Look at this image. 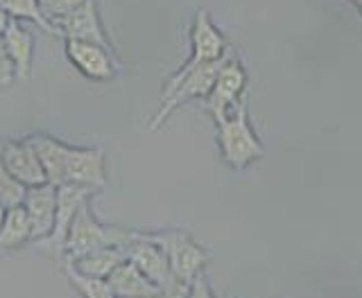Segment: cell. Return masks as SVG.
<instances>
[{"label": "cell", "instance_id": "obj_1", "mask_svg": "<svg viewBox=\"0 0 362 298\" xmlns=\"http://www.w3.org/2000/svg\"><path fill=\"white\" fill-rule=\"evenodd\" d=\"M30 141L37 147L45 177L52 186L73 183L93 192L107 188V154L102 147L68 145L45 133H34Z\"/></svg>", "mask_w": 362, "mask_h": 298}, {"label": "cell", "instance_id": "obj_2", "mask_svg": "<svg viewBox=\"0 0 362 298\" xmlns=\"http://www.w3.org/2000/svg\"><path fill=\"white\" fill-rule=\"evenodd\" d=\"M215 141L222 160L233 172H245L265 156V147L249 120L247 100L229 116L215 120Z\"/></svg>", "mask_w": 362, "mask_h": 298}, {"label": "cell", "instance_id": "obj_3", "mask_svg": "<svg viewBox=\"0 0 362 298\" xmlns=\"http://www.w3.org/2000/svg\"><path fill=\"white\" fill-rule=\"evenodd\" d=\"M224 56L218 61L199 64L195 68H190V71H184V73L175 71L173 75H170L165 86H163V93H161V105H158L150 124H147V129L156 131L158 127H163V124L168 122V118L173 116L179 107H184V105H188V102H195V100L202 102L204 97H206L213 82H215V77H218V71L224 61Z\"/></svg>", "mask_w": 362, "mask_h": 298}, {"label": "cell", "instance_id": "obj_4", "mask_svg": "<svg viewBox=\"0 0 362 298\" xmlns=\"http://www.w3.org/2000/svg\"><path fill=\"white\" fill-rule=\"evenodd\" d=\"M134 237L136 231H129V228L102 224L95 217L93 208H90V199H88L75 215L71 228H68L59 258L62 256L77 258L86 254V251H93L100 246H127Z\"/></svg>", "mask_w": 362, "mask_h": 298}, {"label": "cell", "instance_id": "obj_5", "mask_svg": "<svg viewBox=\"0 0 362 298\" xmlns=\"http://www.w3.org/2000/svg\"><path fill=\"white\" fill-rule=\"evenodd\" d=\"M127 258L163 296H186V285L177 278V273L170 267L165 251L147 233L136 231V237L127 244Z\"/></svg>", "mask_w": 362, "mask_h": 298}, {"label": "cell", "instance_id": "obj_6", "mask_svg": "<svg viewBox=\"0 0 362 298\" xmlns=\"http://www.w3.org/2000/svg\"><path fill=\"white\" fill-rule=\"evenodd\" d=\"M247 71L233 50L224 56V61L218 71V77L209 90V95L202 100V109L209 113L215 120H220L224 116H229L233 109H238L247 100L245 90H247Z\"/></svg>", "mask_w": 362, "mask_h": 298}, {"label": "cell", "instance_id": "obj_7", "mask_svg": "<svg viewBox=\"0 0 362 298\" xmlns=\"http://www.w3.org/2000/svg\"><path fill=\"white\" fill-rule=\"evenodd\" d=\"M154 242L165 251L170 267L177 278L188 287V282L209 265V251L197 244L184 228H163V231L147 233Z\"/></svg>", "mask_w": 362, "mask_h": 298}, {"label": "cell", "instance_id": "obj_8", "mask_svg": "<svg viewBox=\"0 0 362 298\" xmlns=\"http://www.w3.org/2000/svg\"><path fill=\"white\" fill-rule=\"evenodd\" d=\"M66 56L88 82H111L118 75V59L109 45L82 39H66Z\"/></svg>", "mask_w": 362, "mask_h": 298}, {"label": "cell", "instance_id": "obj_9", "mask_svg": "<svg viewBox=\"0 0 362 298\" xmlns=\"http://www.w3.org/2000/svg\"><path fill=\"white\" fill-rule=\"evenodd\" d=\"M229 50H231L229 43H226L220 28L213 23L209 11L197 9L195 16H192V25H190V54H188V59L177 68V73L190 71V68H195L199 64L218 61Z\"/></svg>", "mask_w": 362, "mask_h": 298}, {"label": "cell", "instance_id": "obj_10", "mask_svg": "<svg viewBox=\"0 0 362 298\" xmlns=\"http://www.w3.org/2000/svg\"><path fill=\"white\" fill-rule=\"evenodd\" d=\"M0 160L5 163V167L14 174L21 183H25L28 188L41 186L48 181L45 169L41 163V156L37 152V147L32 145L30 136L25 141H3L0 143Z\"/></svg>", "mask_w": 362, "mask_h": 298}, {"label": "cell", "instance_id": "obj_11", "mask_svg": "<svg viewBox=\"0 0 362 298\" xmlns=\"http://www.w3.org/2000/svg\"><path fill=\"white\" fill-rule=\"evenodd\" d=\"M54 28L59 32V37L66 39H82V41H95L102 45H109V34L102 23L100 9L95 0H84L82 5H77L73 11H68L66 16L54 20Z\"/></svg>", "mask_w": 362, "mask_h": 298}, {"label": "cell", "instance_id": "obj_12", "mask_svg": "<svg viewBox=\"0 0 362 298\" xmlns=\"http://www.w3.org/2000/svg\"><path fill=\"white\" fill-rule=\"evenodd\" d=\"M93 190L82 188V186H73V183H64V186H57V210H54V228L48 239H43V244H48L54 256L59 258L64 239L68 235V228H71L75 215L79 208L93 197Z\"/></svg>", "mask_w": 362, "mask_h": 298}, {"label": "cell", "instance_id": "obj_13", "mask_svg": "<svg viewBox=\"0 0 362 298\" xmlns=\"http://www.w3.org/2000/svg\"><path fill=\"white\" fill-rule=\"evenodd\" d=\"M30 217L32 226V242H43L48 239L54 228V210H57V186L50 181L41 183V186L28 188L25 201H23Z\"/></svg>", "mask_w": 362, "mask_h": 298}, {"label": "cell", "instance_id": "obj_14", "mask_svg": "<svg viewBox=\"0 0 362 298\" xmlns=\"http://www.w3.org/2000/svg\"><path fill=\"white\" fill-rule=\"evenodd\" d=\"M3 43H5V54L11 59L16 68L18 82L28 79L32 73V61H34V37L32 32L23 25V20L11 18L7 30L3 32Z\"/></svg>", "mask_w": 362, "mask_h": 298}, {"label": "cell", "instance_id": "obj_15", "mask_svg": "<svg viewBox=\"0 0 362 298\" xmlns=\"http://www.w3.org/2000/svg\"><path fill=\"white\" fill-rule=\"evenodd\" d=\"M107 282L111 287L113 296H124V298H152V296H163L154 285L143 276V271L134 265V262L127 258L122 260L120 265L113 269Z\"/></svg>", "mask_w": 362, "mask_h": 298}, {"label": "cell", "instance_id": "obj_16", "mask_svg": "<svg viewBox=\"0 0 362 298\" xmlns=\"http://www.w3.org/2000/svg\"><path fill=\"white\" fill-rule=\"evenodd\" d=\"M62 258H68V256H62ZM68 260H71L79 271L88 273V276L107 278L122 260H127V246H100V249L86 251V254L77 258H68Z\"/></svg>", "mask_w": 362, "mask_h": 298}, {"label": "cell", "instance_id": "obj_17", "mask_svg": "<svg viewBox=\"0 0 362 298\" xmlns=\"http://www.w3.org/2000/svg\"><path fill=\"white\" fill-rule=\"evenodd\" d=\"M28 242H32V226L25 208L23 205L7 208L3 228H0V249H18Z\"/></svg>", "mask_w": 362, "mask_h": 298}, {"label": "cell", "instance_id": "obj_18", "mask_svg": "<svg viewBox=\"0 0 362 298\" xmlns=\"http://www.w3.org/2000/svg\"><path fill=\"white\" fill-rule=\"evenodd\" d=\"M62 262V271H64V276L71 280L73 287L86 296V298H111V287H109V282L107 278H95V276H88V273L84 271H79L71 260L68 258H59Z\"/></svg>", "mask_w": 362, "mask_h": 298}, {"label": "cell", "instance_id": "obj_19", "mask_svg": "<svg viewBox=\"0 0 362 298\" xmlns=\"http://www.w3.org/2000/svg\"><path fill=\"white\" fill-rule=\"evenodd\" d=\"M0 7H3L11 18L32 23V25H37L39 30L59 37V32H57V28L48 18H45V14L41 11L37 0H0Z\"/></svg>", "mask_w": 362, "mask_h": 298}, {"label": "cell", "instance_id": "obj_20", "mask_svg": "<svg viewBox=\"0 0 362 298\" xmlns=\"http://www.w3.org/2000/svg\"><path fill=\"white\" fill-rule=\"evenodd\" d=\"M25 194H28V186L11 174L3 160H0V205H5V208L23 205Z\"/></svg>", "mask_w": 362, "mask_h": 298}, {"label": "cell", "instance_id": "obj_21", "mask_svg": "<svg viewBox=\"0 0 362 298\" xmlns=\"http://www.w3.org/2000/svg\"><path fill=\"white\" fill-rule=\"evenodd\" d=\"M37 3H39L41 11L45 14V18H48L54 25L57 18L66 16L68 11H73L77 5H82L84 0H37Z\"/></svg>", "mask_w": 362, "mask_h": 298}, {"label": "cell", "instance_id": "obj_22", "mask_svg": "<svg viewBox=\"0 0 362 298\" xmlns=\"http://www.w3.org/2000/svg\"><path fill=\"white\" fill-rule=\"evenodd\" d=\"M186 296H192V298H211V296H215V292L211 287V280L206 278V269L199 271L197 276L188 282Z\"/></svg>", "mask_w": 362, "mask_h": 298}, {"label": "cell", "instance_id": "obj_23", "mask_svg": "<svg viewBox=\"0 0 362 298\" xmlns=\"http://www.w3.org/2000/svg\"><path fill=\"white\" fill-rule=\"evenodd\" d=\"M16 68L7 54H0V88H7L16 82Z\"/></svg>", "mask_w": 362, "mask_h": 298}, {"label": "cell", "instance_id": "obj_24", "mask_svg": "<svg viewBox=\"0 0 362 298\" xmlns=\"http://www.w3.org/2000/svg\"><path fill=\"white\" fill-rule=\"evenodd\" d=\"M9 23H11V16L7 14V11H5L3 7H0V34H3V32L7 30Z\"/></svg>", "mask_w": 362, "mask_h": 298}, {"label": "cell", "instance_id": "obj_25", "mask_svg": "<svg viewBox=\"0 0 362 298\" xmlns=\"http://www.w3.org/2000/svg\"><path fill=\"white\" fill-rule=\"evenodd\" d=\"M5 213H7V208L5 205H0V228H3V222H5Z\"/></svg>", "mask_w": 362, "mask_h": 298}, {"label": "cell", "instance_id": "obj_26", "mask_svg": "<svg viewBox=\"0 0 362 298\" xmlns=\"http://www.w3.org/2000/svg\"><path fill=\"white\" fill-rule=\"evenodd\" d=\"M351 3H354V5H356V9L360 11V16H362V0H351Z\"/></svg>", "mask_w": 362, "mask_h": 298}, {"label": "cell", "instance_id": "obj_27", "mask_svg": "<svg viewBox=\"0 0 362 298\" xmlns=\"http://www.w3.org/2000/svg\"><path fill=\"white\" fill-rule=\"evenodd\" d=\"M0 54H5V43H3V34H0Z\"/></svg>", "mask_w": 362, "mask_h": 298}]
</instances>
